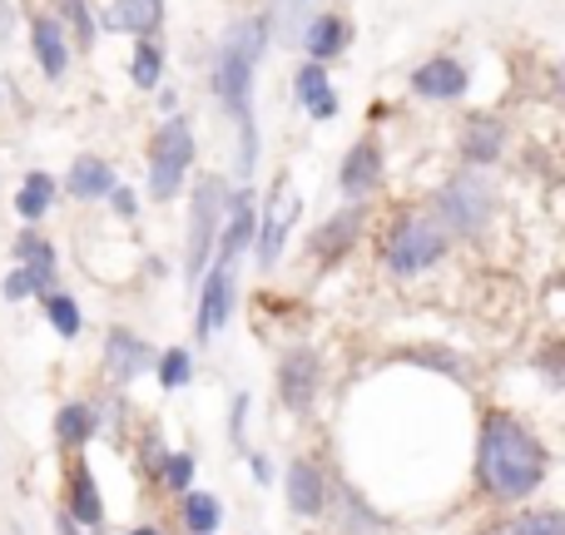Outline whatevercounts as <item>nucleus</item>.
I'll return each mask as SVG.
<instances>
[{"label":"nucleus","instance_id":"nucleus-26","mask_svg":"<svg viewBox=\"0 0 565 535\" xmlns=\"http://www.w3.org/2000/svg\"><path fill=\"white\" fill-rule=\"evenodd\" d=\"M288 204H282V189H278V199H274V208H268V224H264V254H258V264L264 268H274L278 264V254H282V228H288Z\"/></svg>","mask_w":565,"mask_h":535},{"label":"nucleus","instance_id":"nucleus-16","mask_svg":"<svg viewBox=\"0 0 565 535\" xmlns=\"http://www.w3.org/2000/svg\"><path fill=\"white\" fill-rule=\"evenodd\" d=\"M70 521H75L79 531H95L99 521H105V501H99V486L85 467H79L75 481H70Z\"/></svg>","mask_w":565,"mask_h":535},{"label":"nucleus","instance_id":"nucleus-23","mask_svg":"<svg viewBox=\"0 0 565 535\" xmlns=\"http://www.w3.org/2000/svg\"><path fill=\"white\" fill-rule=\"evenodd\" d=\"M342 40H348V30H342L338 15H318V20H312V25H308V55H312V65H322L328 55H338Z\"/></svg>","mask_w":565,"mask_h":535},{"label":"nucleus","instance_id":"nucleus-14","mask_svg":"<svg viewBox=\"0 0 565 535\" xmlns=\"http://www.w3.org/2000/svg\"><path fill=\"white\" fill-rule=\"evenodd\" d=\"M159 20H164V0H115V6H109V30L154 35Z\"/></svg>","mask_w":565,"mask_h":535},{"label":"nucleus","instance_id":"nucleus-8","mask_svg":"<svg viewBox=\"0 0 565 535\" xmlns=\"http://www.w3.org/2000/svg\"><path fill=\"white\" fill-rule=\"evenodd\" d=\"M149 362H154V352H149L145 338H135V332L115 328L105 342V372L115 382H135L139 372H149Z\"/></svg>","mask_w":565,"mask_h":535},{"label":"nucleus","instance_id":"nucleus-11","mask_svg":"<svg viewBox=\"0 0 565 535\" xmlns=\"http://www.w3.org/2000/svg\"><path fill=\"white\" fill-rule=\"evenodd\" d=\"M288 506L298 516H322L328 511V481L312 461H292L288 467Z\"/></svg>","mask_w":565,"mask_h":535},{"label":"nucleus","instance_id":"nucleus-34","mask_svg":"<svg viewBox=\"0 0 565 535\" xmlns=\"http://www.w3.org/2000/svg\"><path fill=\"white\" fill-rule=\"evenodd\" d=\"M109 194H115V208H119V214H125V218H135V194H129V189H109Z\"/></svg>","mask_w":565,"mask_h":535},{"label":"nucleus","instance_id":"nucleus-32","mask_svg":"<svg viewBox=\"0 0 565 535\" xmlns=\"http://www.w3.org/2000/svg\"><path fill=\"white\" fill-rule=\"evenodd\" d=\"M164 481H169V491H194V461H189L184 451H174V457L164 461Z\"/></svg>","mask_w":565,"mask_h":535},{"label":"nucleus","instance_id":"nucleus-13","mask_svg":"<svg viewBox=\"0 0 565 535\" xmlns=\"http://www.w3.org/2000/svg\"><path fill=\"white\" fill-rule=\"evenodd\" d=\"M377 179H382V154H377V145H358L348 154V164H342V194L348 199H362V194H372L377 189Z\"/></svg>","mask_w":565,"mask_h":535},{"label":"nucleus","instance_id":"nucleus-2","mask_svg":"<svg viewBox=\"0 0 565 535\" xmlns=\"http://www.w3.org/2000/svg\"><path fill=\"white\" fill-rule=\"evenodd\" d=\"M264 40H268V25L264 20H248L238 25L234 35L224 40L214 60V89H218V105L238 119L244 129V154H238V174H254L258 164V139H254V69H258V55H264Z\"/></svg>","mask_w":565,"mask_h":535},{"label":"nucleus","instance_id":"nucleus-5","mask_svg":"<svg viewBox=\"0 0 565 535\" xmlns=\"http://www.w3.org/2000/svg\"><path fill=\"white\" fill-rule=\"evenodd\" d=\"M437 208H441V224H447L451 234H481V228H487V218H491V189H487V179H481V174L447 179Z\"/></svg>","mask_w":565,"mask_h":535},{"label":"nucleus","instance_id":"nucleus-10","mask_svg":"<svg viewBox=\"0 0 565 535\" xmlns=\"http://www.w3.org/2000/svg\"><path fill=\"white\" fill-rule=\"evenodd\" d=\"M358 234H362V208H342L338 218H328V224L312 234V258H318V264H338V258L358 244Z\"/></svg>","mask_w":565,"mask_h":535},{"label":"nucleus","instance_id":"nucleus-31","mask_svg":"<svg viewBox=\"0 0 565 535\" xmlns=\"http://www.w3.org/2000/svg\"><path fill=\"white\" fill-rule=\"evenodd\" d=\"M0 292H6V302H20V298H30V292H50V288L30 268H20V272H10V278L0 282Z\"/></svg>","mask_w":565,"mask_h":535},{"label":"nucleus","instance_id":"nucleus-3","mask_svg":"<svg viewBox=\"0 0 565 535\" xmlns=\"http://www.w3.org/2000/svg\"><path fill=\"white\" fill-rule=\"evenodd\" d=\"M441 254H447V234H441L431 218H402L387 238V268L402 272V278L431 268Z\"/></svg>","mask_w":565,"mask_h":535},{"label":"nucleus","instance_id":"nucleus-7","mask_svg":"<svg viewBox=\"0 0 565 535\" xmlns=\"http://www.w3.org/2000/svg\"><path fill=\"white\" fill-rule=\"evenodd\" d=\"M318 387H322V362H318V352L292 347L288 357H282V367H278L282 407H288V411H308L312 397H318Z\"/></svg>","mask_w":565,"mask_h":535},{"label":"nucleus","instance_id":"nucleus-18","mask_svg":"<svg viewBox=\"0 0 565 535\" xmlns=\"http://www.w3.org/2000/svg\"><path fill=\"white\" fill-rule=\"evenodd\" d=\"M501 145H507V129H501V119H487V115L471 119L467 139H461V149H467L471 164H491V159L501 154Z\"/></svg>","mask_w":565,"mask_h":535},{"label":"nucleus","instance_id":"nucleus-29","mask_svg":"<svg viewBox=\"0 0 565 535\" xmlns=\"http://www.w3.org/2000/svg\"><path fill=\"white\" fill-rule=\"evenodd\" d=\"M189 372H194V362H189V352H184V347H169L164 357H159V387H164V392L184 387V382H189Z\"/></svg>","mask_w":565,"mask_h":535},{"label":"nucleus","instance_id":"nucleus-4","mask_svg":"<svg viewBox=\"0 0 565 535\" xmlns=\"http://www.w3.org/2000/svg\"><path fill=\"white\" fill-rule=\"evenodd\" d=\"M224 208H228V189L224 179H204L194 189V214H189V278L209 268V254L218 244V224H224Z\"/></svg>","mask_w":565,"mask_h":535},{"label":"nucleus","instance_id":"nucleus-21","mask_svg":"<svg viewBox=\"0 0 565 535\" xmlns=\"http://www.w3.org/2000/svg\"><path fill=\"white\" fill-rule=\"evenodd\" d=\"M50 199H55V184H50V174H30L25 184H20V194H15V214L25 218V224H35V218L50 214Z\"/></svg>","mask_w":565,"mask_h":535},{"label":"nucleus","instance_id":"nucleus-20","mask_svg":"<svg viewBox=\"0 0 565 535\" xmlns=\"http://www.w3.org/2000/svg\"><path fill=\"white\" fill-rule=\"evenodd\" d=\"M35 60H40V69H45L50 79L65 75V35H60L55 20H40L35 25Z\"/></svg>","mask_w":565,"mask_h":535},{"label":"nucleus","instance_id":"nucleus-9","mask_svg":"<svg viewBox=\"0 0 565 535\" xmlns=\"http://www.w3.org/2000/svg\"><path fill=\"white\" fill-rule=\"evenodd\" d=\"M228 308H234V278H228V264H214L204 292H199V338H214L228 322Z\"/></svg>","mask_w":565,"mask_h":535},{"label":"nucleus","instance_id":"nucleus-24","mask_svg":"<svg viewBox=\"0 0 565 535\" xmlns=\"http://www.w3.org/2000/svg\"><path fill=\"white\" fill-rule=\"evenodd\" d=\"M218 516H224V506H218L209 491H189V496H184V526L194 535H214Z\"/></svg>","mask_w":565,"mask_h":535},{"label":"nucleus","instance_id":"nucleus-1","mask_svg":"<svg viewBox=\"0 0 565 535\" xmlns=\"http://www.w3.org/2000/svg\"><path fill=\"white\" fill-rule=\"evenodd\" d=\"M546 447L531 427H521L516 417L507 411H491L481 421V457H477V471H481V486L487 496L497 501H526L531 491L546 481Z\"/></svg>","mask_w":565,"mask_h":535},{"label":"nucleus","instance_id":"nucleus-17","mask_svg":"<svg viewBox=\"0 0 565 535\" xmlns=\"http://www.w3.org/2000/svg\"><path fill=\"white\" fill-rule=\"evenodd\" d=\"M298 99L308 105L312 119H332L338 115V95H332L328 75H322V65H302L298 69Z\"/></svg>","mask_w":565,"mask_h":535},{"label":"nucleus","instance_id":"nucleus-30","mask_svg":"<svg viewBox=\"0 0 565 535\" xmlns=\"http://www.w3.org/2000/svg\"><path fill=\"white\" fill-rule=\"evenodd\" d=\"M159 65H164V55H159L154 45H139V50H135V65H129V75H135L139 89H154V85H159Z\"/></svg>","mask_w":565,"mask_h":535},{"label":"nucleus","instance_id":"nucleus-36","mask_svg":"<svg viewBox=\"0 0 565 535\" xmlns=\"http://www.w3.org/2000/svg\"><path fill=\"white\" fill-rule=\"evenodd\" d=\"M60 535H85V531H79L75 521H65V526H60Z\"/></svg>","mask_w":565,"mask_h":535},{"label":"nucleus","instance_id":"nucleus-22","mask_svg":"<svg viewBox=\"0 0 565 535\" xmlns=\"http://www.w3.org/2000/svg\"><path fill=\"white\" fill-rule=\"evenodd\" d=\"M70 189H75L79 199H105L109 189H115V174H109L105 159H79L75 174H70Z\"/></svg>","mask_w":565,"mask_h":535},{"label":"nucleus","instance_id":"nucleus-37","mask_svg":"<svg viewBox=\"0 0 565 535\" xmlns=\"http://www.w3.org/2000/svg\"><path fill=\"white\" fill-rule=\"evenodd\" d=\"M129 535H164V531H154V526H139V531H129Z\"/></svg>","mask_w":565,"mask_h":535},{"label":"nucleus","instance_id":"nucleus-25","mask_svg":"<svg viewBox=\"0 0 565 535\" xmlns=\"http://www.w3.org/2000/svg\"><path fill=\"white\" fill-rule=\"evenodd\" d=\"M40 302H45V318H50V328H55L60 338H79V308H75V298H65V292H40Z\"/></svg>","mask_w":565,"mask_h":535},{"label":"nucleus","instance_id":"nucleus-27","mask_svg":"<svg viewBox=\"0 0 565 535\" xmlns=\"http://www.w3.org/2000/svg\"><path fill=\"white\" fill-rule=\"evenodd\" d=\"M15 248H20V258H25V268L35 272V278L50 288V278H55V248H50V244H40V238H30V234L20 238Z\"/></svg>","mask_w":565,"mask_h":535},{"label":"nucleus","instance_id":"nucleus-12","mask_svg":"<svg viewBox=\"0 0 565 535\" xmlns=\"http://www.w3.org/2000/svg\"><path fill=\"white\" fill-rule=\"evenodd\" d=\"M412 89H417L422 99H457V95H467V69L447 55L427 60V65L412 75Z\"/></svg>","mask_w":565,"mask_h":535},{"label":"nucleus","instance_id":"nucleus-33","mask_svg":"<svg viewBox=\"0 0 565 535\" xmlns=\"http://www.w3.org/2000/svg\"><path fill=\"white\" fill-rule=\"evenodd\" d=\"M244 411H248V392H238V397H234V417H228V431H234V441L244 437Z\"/></svg>","mask_w":565,"mask_h":535},{"label":"nucleus","instance_id":"nucleus-35","mask_svg":"<svg viewBox=\"0 0 565 535\" xmlns=\"http://www.w3.org/2000/svg\"><path fill=\"white\" fill-rule=\"evenodd\" d=\"M308 6H312V0H278V10H282V20H288V25H292V20H298Z\"/></svg>","mask_w":565,"mask_h":535},{"label":"nucleus","instance_id":"nucleus-15","mask_svg":"<svg viewBox=\"0 0 565 535\" xmlns=\"http://www.w3.org/2000/svg\"><path fill=\"white\" fill-rule=\"evenodd\" d=\"M224 218H228V234H224V254H218V264H234V258L248 248V238H254V224H258L254 194H238L234 204L224 208Z\"/></svg>","mask_w":565,"mask_h":535},{"label":"nucleus","instance_id":"nucleus-28","mask_svg":"<svg viewBox=\"0 0 565 535\" xmlns=\"http://www.w3.org/2000/svg\"><path fill=\"white\" fill-rule=\"evenodd\" d=\"M497 535H565V521L556 516V511H531V516L501 526Z\"/></svg>","mask_w":565,"mask_h":535},{"label":"nucleus","instance_id":"nucleus-6","mask_svg":"<svg viewBox=\"0 0 565 535\" xmlns=\"http://www.w3.org/2000/svg\"><path fill=\"white\" fill-rule=\"evenodd\" d=\"M189 159H194V135H189L184 119H169L164 135L154 139V154H149V194L154 199L179 194Z\"/></svg>","mask_w":565,"mask_h":535},{"label":"nucleus","instance_id":"nucleus-19","mask_svg":"<svg viewBox=\"0 0 565 535\" xmlns=\"http://www.w3.org/2000/svg\"><path fill=\"white\" fill-rule=\"evenodd\" d=\"M95 427H99V417H95V407H85V402H70V407H60V417H55V437L65 441V447H85V441L95 437Z\"/></svg>","mask_w":565,"mask_h":535}]
</instances>
